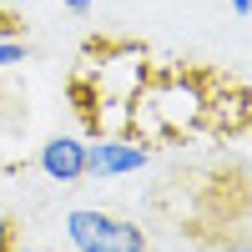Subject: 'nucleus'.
<instances>
[{
  "label": "nucleus",
  "mask_w": 252,
  "mask_h": 252,
  "mask_svg": "<svg viewBox=\"0 0 252 252\" xmlns=\"http://www.w3.org/2000/svg\"><path fill=\"white\" fill-rule=\"evenodd\" d=\"M66 237L76 252H146V232L126 217H111V212H96V207H76L66 212Z\"/></svg>",
  "instance_id": "1"
},
{
  "label": "nucleus",
  "mask_w": 252,
  "mask_h": 252,
  "mask_svg": "<svg viewBox=\"0 0 252 252\" xmlns=\"http://www.w3.org/2000/svg\"><path fill=\"white\" fill-rule=\"evenodd\" d=\"M152 161L146 146H136L131 136H101L86 146V177H126V172H141Z\"/></svg>",
  "instance_id": "2"
},
{
  "label": "nucleus",
  "mask_w": 252,
  "mask_h": 252,
  "mask_svg": "<svg viewBox=\"0 0 252 252\" xmlns=\"http://www.w3.org/2000/svg\"><path fill=\"white\" fill-rule=\"evenodd\" d=\"M40 172L51 182H81L86 177V141L76 136H51L40 146Z\"/></svg>",
  "instance_id": "3"
},
{
  "label": "nucleus",
  "mask_w": 252,
  "mask_h": 252,
  "mask_svg": "<svg viewBox=\"0 0 252 252\" xmlns=\"http://www.w3.org/2000/svg\"><path fill=\"white\" fill-rule=\"evenodd\" d=\"M26 40L20 35H0V71H10V66H26Z\"/></svg>",
  "instance_id": "4"
},
{
  "label": "nucleus",
  "mask_w": 252,
  "mask_h": 252,
  "mask_svg": "<svg viewBox=\"0 0 252 252\" xmlns=\"http://www.w3.org/2000/svg\"><path fill=\"white\" fill-rule=\"evenodd\" d=\"M20 247V227H15V217L0 207V252H15Z\"/></svg>",
  "instance_id": "5"
},
{
  "label": "nucleus",
  "mask_w": 252,
  "mask_h": 252,
  "mask_svg": "<svg viewBox=\"0 0 252 252\" xmlns=\"http://www.w3.org/2000/svg\"><path fill=\"white\" fill-rule=\"evenodd\" d=\"M0 35H20V20H15V10H5V5H0Z\"/></svg>",
  "instance_id": "6"
},
{
  "label": "nucleus",
  "mask_w": 252,
  "mask_h": 252,
  "mask_svg": "<svg viewBox=\"0 0 252 252\" xmlns=\"http://www.w3.org/2000/svg\"><path fill=\"white\" fill-rule=\"evenodd\" d=\"M61 5H66V10H76V15H86V10L96 5V0H61Z\"/></svg>",
  "instance_id": "7"
},
{
  "label": "nucleus",
  "mask_w": 252,
  "mask_h": 252,
  "mask_svg": "<svg viewBox=\"0 0 252 252\" xmlns=\"http://www.w3.org/2000/svg\"><path fill=\"white\" fill-rule=\"evenodd\" d=\"M232 10H237V15H247V10H252V0H232Z\"/></svg>",
  "instance_id": "8"
},
{
  "label": "nucleus",
  "mask_w": 252,
  "mask_h": 252,
  "mask_svg": "<svg viewBox=\"0 0 252 252\" xmlns=\"http://www.w3.org/2000/svg\"><path fill=\"white\" fill-rule=\"evenodd\" d=\"M15 252H51V247H15Z\"/></svg>",
  "instance_id": "9"
}]
</instances>
